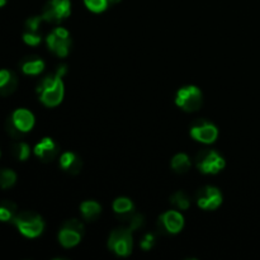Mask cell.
<instances>
[{"mask_svg": "<svg viewBox=\"0 0 260 260\" xmlns=\"http://www.w3.org/2000/svg\"><path fill=\"white\" fill-rule=\"evenodd\" d=\"M66 73V66H58L53 75H48L41 80L37 91L41 94V102L47 107H56L63 98L62 76Z\"/></svg>", "mask_w": 260, "mask_h": 260, "instance_id": "cell-1", "label": "cell"}, {"mask_svg": "<svg viewBox=\"0 0 260 260\" xmlns=\"http://www.w3.org/2000/svg\"><path fill=\"white\" fill-rule=\"evenodd\" d=\"M13 222L15 223L18 230L27 238H37L38 235L42 234L43 228H45V223H43L41 216L35 212H29V211L15 215Z\"/></svg>", "mask_w": 260, "mask_h": 260, "instance_id": "cell-2", "label": "cell"}, {"mask_svg": "<svg viewBox=\"0 0 260 260\" xmlns=\"http://www.w3.org/2000/svg\"><path fill=\"white\" fill-rule=\"evenodd\" d=\"M197 168L205 174H216L225 167V160L215 150H201L196 156Z\"/></svg>", "mask_w": 260, "mask_h": 260, "instance_id": "cell-3", "label": "cell"}, {"mask_svg": "<svg viewBox=\"0 0 260 260\" xmlns=\"http://www.w3.org/2000/svg\"><path fill=\"white\" fill-rule=\"evenodd\" d=\"M71 4L69 0H50L42 10V18L51 24H60L70 15Z\"/></svg>", "mask_w": 260, "mask_h": 260, "instance_id": "cell-4", "label": "cell"}, {"mask_svg": "<svg viewBox=\"0 0 260 260\" xmlns=\"http://www.w3.org/2000/svg\"><path fill=\"white\" fill-rule=\"evenodd\" d=\"M132 231L127 228H119L113 230L108 240V246L112 251L121 256H127L132 253Z\"/></svg>", "mask_w": 260, "mask_h": 260, "instance_id": "cell-5", "label": "cell"}, {"mask_svg": "<svg viewBox=\"0 0 260 260\" xmlns=\"http://www.w3.org/2000/svg\"><path fill=\"white\" fill-rule=\"evenodd\" d=\"M178 107L185 112H196L202 106V93L197 86H184L180 89L175 98Z\"/></svg>", "mask_w": 260, "mask_h": 260, "instance_id": "cell-6", "label": "cell"}, {"mask_svg": "<svg viewBox=\"0 0 260 260\" xmlns=\"http://www.w3.org/2000/svg\"><path fill=\"white\" fill-rule=\"evenodd\" d=\"M47 46L55 55L58 57H65L70 52L71 40L70 35L63 28H56L48 35L47 37Z\"/></svg>", "mask_w": 260, "mask_h": 260, "instance_id": "cell-7", "label": "cell"}, {"mask_svg": "<svg viewBox=\"0 0 260 260\" xmlns=\"http://www.w3.org/2000/svg\"><path fill=\"white\" fill-rule=\"evenodd\" d=\"M190 135L197 141L203 142V144H211L217 139L218 131L216 126L207 122L206 119H198L192 124L190 128Z\"/></svg>", "mask_w": 260, "mask_h": 260, "instance_id": "cell-8", "label": "cell"}, {"mask_svg": "<svg viewBox=\"0 0 260 260\" xmlns=\"http://www.w3.org/2000/svg\"><path fill=\"white\" fill-rule=\"evenodd\" d=\"M184 225V218L177 211H168L157 221V230L161 234H177Z\"/></svg>", "mask_w": 260, "mask_h": 260, "instance_id": "cell-9", "label": "cell"}, {"mask_svg": "<svg viewBox=\"0 0 260 260\" xmlns=\"http://www.w3.org/2000/svg\"><path fill=\"white\" fill-rule=\"evenodd\" d=\"M198 206L202 210H216L222 203V194L215 187H205L196 196Z\"/></svg>", "mask_w": 260, "mask_h": 260, "instance_id": "cell-10", "label": "cell"}, {"mask_svg": "<svg viewBox=\"0 0 260 260\" xmlns=\"http://www.w3.org/2000/svg\"><path fill=\"white\" fill-rule=\"evenodd\" d=\"M35 152L36 155L40 157L41 161L50 162L57 157L60 149H58V146L56 145V142L53 141V140L46 137V139H43L40 144L36 145Z\"/></svg>", "mask_w": 260, "mask_h": 260, "instance_id": "cell-11", "label": "cell"}, {"mask_svg": "<svg viewBox=\"0 0 260 260\" xmlns=\"http://www.w3.org/2000/svg\"><path fill=\"white\" fill-rule=\"evenodd\" d=\"M13 123L15 124L20 132H28L32 129L33 124H35V117L27 109H17L12 116Z\"/></svg>", "mask_w": 260, "mask_h": 260, "instance_id": "cell-12", "label": "cell"}, {"mask_svg": "<svg viewBox=\"0 0 260 260\" xmlns=\"http://www.w3.org/2000/svg\"><path fill=\"white\" fill-rule=\"evenodd\" d=\"M18 79L9 70H0V95H10L17 89Z\"/></svg>", "mask_w": 260, "mask_h": 260, "instance_id": "cell-13", "label": "cell"}, {"mask_svg": "<svg viewBox=\"0 0 260 260\" xmlns=\"http://www.w3.org/2000/svg\"><path fill=\"white\" fill-rule=\"evenodd\" d=\"M60 165L65 172L70 173V174L73 175H76L80 173L83 162H81L80 157L76 156L73 152H65V154L61 155Z\"/></svg>", "mask_w": 260, "mask_h": 260, "instance_id": "cell-14", "label": "cell"}, {"mask_svg": "<svg viewBox=\"0 0 260 260\" xmlns=\"http://www.w3.org/2000/svg\"><path fill=\"white\" fill-rule=\"evenodd\" d=\"M118 218L124 228H127L131 231H136L139 229L144 228L145 225V218L144 216L136 213L135 211H129L126 213H118Z\"/></svg>", "mask_w": 260, "mask_h": 260, "instance_id": "cell-15", "label": "cell"}, {"mask_svg": "<svg viewBox=\"0 0 260 260\" xmlns=\"http://www.w3.org/2000/svg\"><path fill=\"white\" fill-rule=\"evenodd\" d=\"M20 68L27 75H38L45 69V62L37 56H28L20 62Z\"/></svg>", "mask_w": 260, "mask_h": 260, "instance_id": "cell-16", "label": "cell"}, {"mask_svg": "<svg viewBox=\"0 0 260 260\" xmlns=\"http://www.w3.org/2000/svg\"><path fill=\"white\" fill-rule=\"evenodd\" d=\"M58 240H60V243L65 248H73V246L78 245L80 243L81 234L62 226V229L60 230V234H58Z\"/></svg>", "mask_w": 260, "mask_h": 260, "instance_id": "cell-17", "label": "cell"}, {"mask_svg": "<svg viewBox=\"0 0 260 260\" xmlns=\"http://www.w3.org/2000/svg\"><path fill=\"white\" fill-rule=\"evenodd\" d=\"M101 206L94 201H86L80 206V211L83 213V217L86 221H95L101 215Z\"/></svg>", "mask_w": 260, "mask_h": 260, "instance_id": "cell-18", "label": "cell"}, {"mask_svg": "<svg viewBox=\"0 0 260 260\" xmlns=\"http://www.w3.org/2000/svg\"><path fill=\"white\" fill-rule=\"evenodd\" d=\"M172 168L175 173H178V174H184V173H187L190 168L189 157L185 154L175 155L172 160Z\"/></svg>", "mask_w": 260, "mask_h": 260, "instance_id": "cell-19", "label": "cell"}, {"mask_svg": "<svg viewBox=\"0 0 260 260\" xmlns=\"http://www.w3.org/2000/svg\"><path fill=\"white\" fill-rule=\"evenodd\" d=\"M15 211H17V206L13 202L5 201V202L0 203V221L2 222L12 221L15 216Z\"/></svg>", "mask_w": 260, "mask_h": 260, "instance_id": "cell-20", "label": "cell"}, {"mask_svg": "<svg viewBox=\"0 0 260 260\" xmlns=\"http://www.w3.org/2000/svg\"><path fill=\"white\" fill-rule=\"evenodd\" d=\"M170 202H172V205L174 206V207L179 208V210H182V211L188 210V208L190 207L189 197H188L184 192H180V190L179 192L174 193V194L172 196V198H170Z\"/></svg>", "mask_w": 260, "mask_h": 260, "instance_id": "cell-21", "label": "cell"}, {"mask_svg": "<svg viewBox=\"0 0 260 260\" xmlns=\"http://www.w3.org/2000/svg\"><path fill=\"white\" fill-rule=\"evenodd\" d=\"M17 175L10 169H0V188L7 189L14 185Z\"/></svg>", "mask_w": 260, "mask_h": 260, "instance_id": "cell-22", "label": "cell"}, {"mask_svg": "<svg viewBox=\"0 0 260 260\" xmlns=\"http://www.w3.org/2000/svg\"><path fill=\"white\" fill-rule=\"evenodd\" d=\"M12 152L18 160H20V161H25V160L29 157L30 150L27 144H24V142H18V144L13 145Z\"/></svg>", "mask_w": 260, "mask_h": 260, "instance_id": "cell-23", "label": "cell"}, {"mask_svg": "<svg viewBox=\"0 0 260 260\" xmlns=\"http://www.w3.org/2000/svg\"><path fill=\"white\" fill-rule=\"evenodd\" d=\"M113 210L116 211V213H126L129 211H134V203L128 200V198H117L113 202Z\"/></svg>", "mask_w": 260, "mask_h": 260, "instance_id": "cell-24", "label": "cell"}, {"mask_svg": "<svg viewBox=\"0 0 260 260\" xmlns=\"http://www.w3.org/2000/svg\"><path fill=\"white\" fill-rule=\"evenodd\" d=\"M85 5L91 10V12H103L107 7H108V0H84Z\"/></svg>", "mask_w": 260, "mask_h": 260, "instance_id": "cell-25", "label": "cell"}, {"mask_svg": "<svg viewBox=\"0 0 260 260\" xmlns=\"http://www.w3.org/2000/svg\"><path fill=\"white\" fill-rule=\"evenodd\" d=\"M43 20L42 15L41 17H32L29 18V19L25 22V29H27V32H33V33H38V30H40V25H41V22Z\"/></svg>", "mask_w": 260, "mask_h": 260, "instance_id": "cell-26", "label": "cell"}, {"mask_svg": "<svg viewBox=\"0 0 260 260\" xmlns=\"http://www.w3.org/2000/svg\"><path fill=\"white\" fill-rule=\"evenodd\" d=\"M23 40L27 45L29 46H37L41 43V35L40 33H33V32H25L23 35Z\"/></svg>", "mask_w": 260, "mask_h": 260, "instance_id": "cell-27", "label": "cell"}, {"mask_svg": "<svg viewBox=\"0 0 260 260\" xmlns=\"http://www.w3.org/2000/svg\"><path fill=\"white\" fill-rule=\"evenodd\" d=\"M155 243H156V238H155L154 234H146V235L142 238L140 245H141V248L144 249V250H150V249L155 245Z\"/></svg>", "mask_w": 260, "mask_h": 260, "instance_id": "cell-28", "label": "cell"}, {"mask_svg": "<svg viewBox=\"0 0 260 260\" xmlns=\"http://www.w3.org/2000/svg\"><path fill=\"white\" fill-rule=\"evenodd\" d=\"M63 226H65V228L71 229V230H74V231H78V233L81 234V235L84 234V225L80 222V221L76 220V218L68 220L65 223H63Z\"/></svg>", "mask_w": 260, "mask_h": 260, "instance_id": "cell-29", "label": "cell"}, {"mask_svg": "<svg viewBox=\"0 0 260 260\" xmlns=\"http://www.w3.org/2000/svg\"><path fill=\"white\" fill-rule=\"evenodd\" d=\"M7 131L9 132L10 136L14 137V139H19V137L22 136V134H23V132H20L19 129H18L17 127H15V124L13 123L12 118L8 119V122H7Z\"/></svg>", "mask_w": 260, "mask_h": 260, "instance_id": "cell-30", "label": "cell"}, {"mask_svg": "<svg viewBox=\"0 0 260 260\" xmlns=\"http://www.w3.org/2000/svg\"><path fill=\"white\" fill-rule=\"evenodd\" d=\"M119 0H108L109 4H116V3H118Z\"/></svg>", "mask_w": 260, "mask_h": 260, "instance_id": "cell-31", "label": "cell"}, {"mask_svg": "<svg viewBox=\"0 0 260 260\" xmlns=\"http://www.w3.org/2000/svg\"><path fill=\"white\" fill-rule=\"evenodd\" d=\"M5 3H7V0H0V7H4Z\"/></svg>", "mask_w": 260, "mask_h": 260, "instance_id": "cell-32", "label": "cell"}]
</instances>
